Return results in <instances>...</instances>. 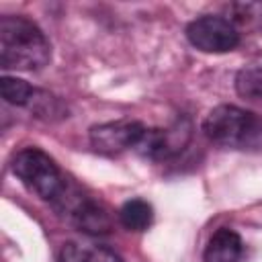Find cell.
<instances>
[{
	"instance_id": "52a82bcc",
	"label": "cell",
	"mask_w": 262,
	"mask_h": 262,
	"mask_svg": "<svg viewBox=\"0 0 262 262\" xmlns=\"http://www.w3.org/2000/svg\"><path fill=\"white\" fill-rule=\"evenodd\" d=\"M190 139V125L178 121L172 127H145V133L135 151L149 160H168L184 149Z\"/></svg>"
},
{
	"instance_id": "4fadbf2b",
	"label": "cell",
	"mask_w": 262,
	"mask_h": 262,
	"mask_svg": "<svg viewBox=\"0 0 262 262\" xmlns=\"http://www.w3.org/2000/svg\"><path fill=\"white\" fill-rule=\"evenodd\" d=\"M235 90L244 98L260 100L262 98V66L242 68L235 76Z\"/></svg>"
},
{
	"instance_id": "7a4b0ae2",
	"label": "cell",
	"mask_w": 262,
	"mask_h": 262,
	"mask_svg": "<svg viewBox=\"0 0 262 262\" xmlns=\"http://www.w3.org/2000/svg\"><path fill=\"white\" fill-rule=\"evenodd\" d=\"M205 135L227 149L237 151H262V117L233 106H215L203 121Z\"/></svg>"
},
{
	"instance_id": "7c38bea8",
	"label": "cell",
	"mask_w": 262,
	"mask_h": 262,
	"mask_svg": "<svg viewBox=\"0 0 262 262\" xmlns=\"http://www.w3.org/2000/svg\"><path fill=\"white\" fill-rule=\"evenodd\" d=\"M0 90H2V98L8 104H16V106H31L39 94V90L33 88L29 82L12 76H4L0 80Z\"/></svg>"
},
{
	"instance_id": "9c48e42d",
	"label": "cell",
	"mask_w": 262,
	"mask_h": 262,
	"mask_svg": "<svg viewBox=\"0 0 262 262\" xmlns=\"http://www.w3.org/2000/svg\"><path fill=\"white\" fill-rule=\"evenodd\" d=\"M59 262H123V260L119 258L117 252H113L106 246L68 242L59 252Z\"/></svg>"
},
{
	"instance_id": "8992f818",
	"label": "cell",
	"mask_w": 262,
	"mask_h": 262,
	"mask_svg": "<svg viewBox=\"0 0 262 262\" xmlns=\"http://www.w3.org/2000/svg\"><path fill=\"white\" fill-rule=\"evenodd\" d=\"M145 133V125L141 121H131V119H121V121H111L102 123L90 129V143L96 151L100 154H121L127 149H135Z\"/></svg>"
},
{
	"instance_id": "6da1fadb",
	"label": "cell",
	"mask_w": 262,
	"mask_h": 262,
	"mask_svg": "<svg viewBox=\"0 0 262 262\" xmlns=\"http://www.w3.org/2000/svg\"><path fill=\"white\" fill-rule=\"evenodd\" d=\"M49 59V39L33 20L14 14L0 18V63L4 70L37 72Z\"/></svg>"
},
{
	"instance_id": "3957f363",
	"label": "cell",
	"mask_w": 262,
	"mask_h": 262,
	"mask_svg": "<svg viewBox=\"0 0 262 262\" xmlns=\"http://www.w3.org/2000/svg\"><path fill=\"white\" fill-rule=\"evenodd\" d=\"M12 172L20 182L35 192L39 199L53 205L66 190L70 178L59 170V166L39 147H25L12 160Z\"/></svg>"
},
{
	"instance_id": "5b68a950",
	"label": "cell",
	"mask_w": 262,
	"mask_h": 262,
	"mask_svg": "<svg viewBox=\"0 0 262 262\" xmlns=\"http://www.w3.org/2000/svg\"><path fill=\"white\" fill-rule=\"evenodd\" d=\"M186 39L205 53H225L239 45V29L219 14H205L186 27Z\"/></svg>"
},
{
	"instance_id": "ba28073f",
	"label": "cell",
	"mask_w": 262,
	"mask_h": 262,
	"mask_svg": "<svg viewBox=\"0 0 262 262\" xmlns=\"http://www.w3.org/2000/svg\"><path fill=\"white\" fill-rule=\"evenodd\" d=\"M242 254H244L242 237L233 229L221 227L211 235L205 248L203 262H239Z\"/></svg>"
},
{
	"instance_id": "277c9868",
	"label": "cell",
	"mask_w": 262,
	"mask_h": 262,
	"mask_svg": "<svg viewBox=\"0 0 262 262\" xmlns=\"http://www.w3.org/2000/svg\"><path fill=\"white\" fill-rule=\"evenodd\" d=\"M51 207L57 211L59 217H63L68 223H72L84 233H90V235L108 233L113 227L108 211L72 180L68 182L66 190Z\"/></svg>"
},
{
	"instance_id": "30bf717a",
	"label": "cell",
	"mask_w": 262,
	"mask_h": 262,
	"mask_svg": "<svg viewBox=\"0 0 262 262\" xmlns=\"http://www.w3.org/2000/svg\"><path fill=\"white\" fill-rule=\"evenodd\" d=\"M154 219V209L147 201L143 199H131L127 203H123V207L119 209V221L123 227L131 229V231H143L151 225Z\"/></svg>"
},
{
	"instance_id": "8fae6325",
	"label": "cell",
	"mask_w": 262,
	"mask_h": 262,
	"mask_svg": "<svg viewBox=\"0 0 262 262\" xmlns=\"http://www.w3.org/2000/svg\"><path fill=\"white\" fill-rule=\"evenodd\" d=\"M229 20L237 29L262 33V2H235L227 6Z\"/></svg>"
}]
</instances>
